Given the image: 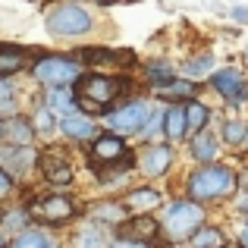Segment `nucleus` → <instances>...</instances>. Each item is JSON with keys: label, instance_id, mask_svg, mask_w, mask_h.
Returning a JSON list of instances; mask_svg holds the SVG:
<instances>
[{"label": "nucleus", "instance_id": "33", "mask_svg": "<svg viewBox=\"0 0 248 248\" xmlns=\"http://www.w3.org/2000/svg\"><path fill=\"white\" fill-rule=\"evenodd\" d=\"M110 248H145L141 242H132V239H120V242H113Z\"/></svg>", "mask_w": 248, "mask_h": 248}, {"label": "nucleus", "instance_id": "27", "mask_svg": "<svg viewBox=\"0 0 248 248\" xmlns=\"http://www.w3.org/2000/svg\"><path fill=\"white\" fill-rule=\"evenodd\" d=\"M245 132H248V126H245V123H239V120H230L223 126V139L230 141V145H239V141L245 139Z\"/></svg>", "mask_w": 248, "mask_h": 248}, {"label": "nucleus", "instance_id": "29", "mask_svg": "<svg viewBox=\"0 0 248 248\" xmlns=\"http://www.w3.org/2000/svg\"><path fill=\"white\" fill-rule=\"evenodd\" d=\"M35 126L41 129V132H50V129H54V113H50L47 107H41V110H38V116H35Z\"/></svg>", "mask_w": 248, "mask_h": 248}, {"label": "nucleus", "instance_id": "32", "mask_svg": "<svg viewBox=\"0 0 248 248\" xmlns=\"http://www.w3.org/2000/svg\"><path fill=\"white\" fill-rule=\"evenodd\" d=\"M10 188H13V173H10V170H3V173H0V192H10Z\"/></svg>", "mask_w": 248, "mask_h": 248}, {"label": "nucleus", "instance_id": "5", "mask_svg": "<svg viewBox=\"0 0 248 248\" xmlns=\"http://www.w3.org/2000/svg\"><path fill=\"white\" fill-rule=\"evenodd\" d=\"M120 91V79H110V76H88L79 85V104H85L88 110H101Z\"/></svg>", "mask_w": 248, "mask_h": 248}, {"label": "nucleus", "instance_id": "17", "mask_svg": "<svg viewBox=\"0 0 248 248\" xmlns=\"http://www.w3.org/2000/svg\"><path fill=\"white\" fill-rule=\"evenodd\" d=\"M60 129L69 135V139H76V141H85V139H91V132H94V126H91L85 116H76V113H69L66 120L60 123Z\"/></svg>", "mask_w": 248, "mask_h": 248}, {"label": "nucleus", "instance_id": "12", "mask_svg": "<svg viewBox=\"0 0 248 248\" xmlns=\"http://www.w3.org/2000/svg\"><path fill=\"white\" fill-rule=\"evenodd\" d=\"M0 132H3V141H6V145H29L31 135H35V126H31V123H25L22 116H3Z\"/></svg>", "mask_w": 248, "mask_h": 248}, {"label": "nucleus", "instance_id": "23", "mask_svg": "<svg viewBox=\"0 0 248 248\" xmlns=\"http://www.w3.org/2000/svg\"><path fill=\"white\" fill-rule=\"evenodd\" d=\"M47 107H60V110H66V113H73L76 101H73V94H69V85H57L54 91H47Z\"/></svg>", "mask_w": 248, "mask_h": 248}, {"label": "nucleus", "instance_id": "26", "mask_svg": "<svg viewBox=\"0 0 248 248\" xmlns=\"http://www.w3.org/2000/svg\"><path fill=\"white\" fill-rule=\"evenodd\" d=\"M164 97H192L195 94V82H170L160 88Z\"/></svg>", "mask_w": 248, "mask_h": 248}, {"label": "nucleus", "instance_id": "9", "mask_svg": "<svg viewBox=\"0 0 248 248\" xmlns=\"http://www.w3.org/2000/svg\"><path fill=\"white\" fill-rule=\"evenodd\" d=\"M214 88L232 104H239V101L248 97V85H245L239 69H220V73H214Z\"/></svg>", "mask_w": 248, "mask_h": 248}, {"label": "nucleus", "instance_id": "6", "mask_svg": "<svg viewBox=\"0 0 248 248\" xmlns=\"http://www.w3.org/2000/svg\"><path fill=\"white\" fill-rule=\"evenodd\" d=\"M148 120H151V107L141 104V101L126 104V107H120L116 113H107V126L113 129V132H126V135L141 132Z\"/></svg>", "mask_w": 248, "mask_h": 248}, {"label": "nucleus", "instance_id": "8", "mask_svg": "<svg viewBox=\"0 0 248 248\" xmlns=\"http://www.w3.org/2000/svg\"><path fill=\"white\" fill-rule=\"evenodd\" d=\"M76 211V204L69 198H63V195H50V198H38L35 204H31V214L41 220H50V223H60V220H69Z\"/></svg>", "mask_w": 248, "mask_h": 248}, {"label": "nucleus", "instance_id": "25", "mask_svg": "<svg viewBox=\"0 0 248 248\" xmlns=\"http://www.w3.org/2000/svg\"><path fill=\"white\" fill-rule=\"evenodd\" d=\"M148 82L157 85V88H164V85L173 82V69H170L167 63H154V66H148Z\"/></svg>", "mask_w": 248, "mask_h": 248}, {"label": "nucleus", "instance_id": "35", "mask_svg": "<svg viewBox=\"0 0 248 248\" xmlns=\"http://www.w3.org/2000/svg\"><path fill=\"white\" fill-rule=\"evenodd\" d=\"M242 245H248V230H245V232H242Z\"/></svg>", "mask_w": 248, "mask_h": 248}, {"label": "nucleus", "instance_id": "21", "mask_svg": "<svg viewBox=\"0 0 248 248\" xmlns=\"http://www.w3.org/2000/svg\"><path fill=\"white\" fill-rule=\"evenodd\" d=\"M126 204L129 207H141V211H151V207H160V192H154V188H135V192H129Z\"/></svg>", "mask_w": 248, "mask_h": 248}, {"label": "nucleus", "instance_id": "28", "mask_svg": "<svg viewBox=\"0 0 248 248\" xmlns=\"http://www.w3.org/2000/svg\"><path fill=\"white\" fill-rule=\"evenodd\" d=\"M76 248H107V242H104V232L97 230H85L79 239H76Z\"/></svg>", "mask_w": 248, "mask_h": 248}, {"label": "nucleus", "instance_id": "22", "mask_svg": "<svg viewBox=\"0 0 248 248\" xmlns=\"http://www.w3.org/2000/svg\"><path fill=\"white\" fill-rule=\"evenodd\" d=\"M192 154L198 160H214L217 157V141L211 139V132H195L192 139Z\"/></svg>", "mask_w": 248, "mask_h": 248}, {"label": "nucleus", "instance_id": "15", "mask_svg": "<svg viewBox=\"0 0 248 248\" xmlns=\"http://www.w3.org/2000/svg\"><path fill=\"white\" fill-rule=\"evenodd\" d=\"M10 248H57V242L41 230H22L16 239L10 242Z\"/></svg>", "mask_w": 248, "mask_h": 248}, {"label": "nucleus", "instance_id": "2", "mask_svg": "<svg viewBox=\"0 0 248 248\" xmlns=\"http://www.w3.org/2000/svg\"><path fill=\"white\" fill-rule=\"evenodd\" d=\"M201 217H204V211L195 204V198L192 201H176V204L167 207L164 226H167L170 239H186L201 226Z\"/></svg>", "mask_w": 248, "mask_h": 248}, {"label": "nucleus", "instance_id": "19", "mask_svg": "<svg viewBox=\"0 0 248 248\" xmlns=\"http://www.w3.org/2000/svg\"><path fill=\"white\" fill-rule=\"evenodd\" d=\"M188 242H192V248H223V232L214 226H201L188 236Z\"/></svg>", "mask_w": 248, "mask_h": 248}, {"label": "nucleus", "instance_id": "14", "mask_svg": "<svg viewBox=\"0 0 248 248\" xmlns=\"http://www.w3.org/2000/svg\"><path fill=\"white\" fill-rule=\"evenodd\" d=\"M186 132H188L186 107H170V110H167V116H164V135H167L170 141H179Z\"/></svg>", "mask_w": 248, "mask_h": 248}, {"label": "nucleus", "instance_id": "4", "mask_svg": "<svg viewBox=\"0 0 248 248\" xmlns=\"http://www.w3.org/2000/svg\"><path fill=\"white\" fill-rule=\"evenodd\" d=\"M47 29L54 35H85L91 31V16L76 3H60L57 10H50Z\"/></svg>", "mask_w": 248, "mask_h": 248}, {"label": "nucleus", "instance_id": "37", "mask_svg": "<svg viewBox=\"0 0 248 248\" xmlns=\"http://www.w3.org/2000/svg\"><path fill=\"white\" fill-rule=\"evenodd\" d=\"M97 3H101V6H107V3H110V0H97Z\"/></svg>", "mask_w": 248, "mask_h": 248}, {"label": "nucleus", "instance_id": "24", "mask_svg": "<svg viewBox=\"0 0 248 248\" xmlns=\"http://www.w3.org/2000/svg\"><path fill=\"white\" fill-rule=\"evenodd\" d=\"M186 116H188V132H201V126L207 123V107L198 101L186 104Z\"/></svg>", "mask_w": 248, "mask_h": 248}, {"label": "nucleus", "instance_id": "16", "mask_svg": "<svg viewBox=\"0 0 248 248\" xmlns=\"http://www.w3.org/2000/svg\"><path fill=\"white\" fill-rule=\"evenodd\" d=\"M25 220H29L25 207H10V211H6L3 226H0V232H3V248H10V236H13V232H22L25 230Z\"/></svg>", "mask_w": 248, "mask_h": 248}, {"label": "nucleus", "instance_id": "34", "mask_svg": "<svg viewBox=\"0 0 248 248\" xmlns=\"http://www.w3.org/2000/svg\"><path fill=\"white\" fill-rule=\"evenodd\" d=\"M232 16H236L239 22H248V10H245V6H236V10H232Z\"/></svg>", "mask_w": 248, "mask_h": 248}, {"label": "nucleus", "instance_id": "1", "mask_svg": "<svg viewBox=\"0 0 248 248\" xmlns=\"http://www.w3.org/2000/svg\"><path fill=\"white\" fill-rule=\"evenodd\" d=\"M239 186V176L230 167H201L188 176V195L195 201H207V198H226L232 195Z\"/></svg>", "mask_w": 248, "mask_h": 248}, {"label": "nucleus", "instance_id": "10", "mask_svg": "<svg viewBox=\"0 0 248 248\" xmlns=\"http://www.w3.org/2000/svg\"><path fill=\"white\" fill-rule=\"evenodd\" d=\"M170 164H173V148L170 145H148L139 157V167L145 176H160L167 173Z\"/></svg>", "mask_w": 248, "mask_h": 248}, {"label": "nucleus", "instance_id": "20", "mask_svg": "<svg viewBox=\"0 0 248 248\" xmlns=\"http://www.w3.org/2000/svg\"><path fill=\"white\" fill-rule=\"evenodd\" d=\"M44 176H47L50 182H57V186H66V182L73 179V170L66 164H60L57 154H47V157H44Z\"/></svg>", "mask_w": 248, "mask_h": 248}, {"label": "nucleus", "instance_id": "3", "mask_svg": "<svg viewBox=\"0 0 248 248\" xmlns=\"http://www.w3.org/2000/svg\"><path fill=\"white\" fill-rule=\"evenodd\" d=\"M82 76V63L79 60H66V57H41L35 63V79L44 82L47 88L57 85H73Z\"/></svg>", "mask_w": 248, "mask_h": 248}, {"label": "nucleus", "instance_id": "36", "mask_svg": "<svg viewBox=\"0 0 248 248\" xmlns=\"http://www.w3.org/2000/svg\"><path fill=\"white\" fill-rule=\"evenodd\" d=\"M239 182H242V186H248V173H245V176H242V179H239Z\"/></svg>", "mask_w": 248, "mask_h": 248}, {"label": "nucleus", "instance_id": "7", "mask_svg": "<svg viewBox=\"0 0 248 248\" xmlns=\"http://www.w3.org/2000/svg\"><path fill=\"white\" fill-rule=\"evenodd\" d=\"M91 157L101 164H132V151L126 148V141L120 135H101L91 145Z\"/></svg>", "mask_w": 248, "mask_h": 248}, {"label": "nucleus", "instance_id": "18", "mask_svg": "<svg viewBox=\"0 0 248 248\" xmlns=\"http://www.w3.org/2000/svg\"><path fill=\"white\" fill-rule=\"evenodd\" d=\"M25 66V50H19V47H0V76H6L10 79L16 69H22Z\"/></svg>", "mask_w": 248, "mask_h": 248}, {"label": "nucleus", "instance_id": "13", "mask_svg": "<svg viewBox=\"0 0 248 248\" xmlns=\"http://www.w3.org/2000/svg\"><path fill=\"white\" fill-rule=\"evenodd\" d=\"M123 236L126 239H154L157 236V220L151 214H141V217H132L123 223Z\"/></svg>", "mask_w": 248, "mask_h": 248}, {"label": "nucleus", "instance_id": "31", "mask_svg": "<svg viewBox=\"0 0 248 248\" xmlns=\"http://www.w3.org/2000/svg\"><path fill=\"white\" fill-rule=\"evenodd\" d=\"M211 63H214V60L204 54L201 60H192V63H188V73H207V69H211Z\"/></svg>", "mask_w": 248, "mask_h": 248}, {"label": "nucleus", "instance_id": "11", "mask_svg": "<svg viewBox=\"0 0 248 248\" xmlns=\"http://www.w3.org/2000/svg\"><path fill=\"white\" fill-rule=\"evenodd\" d=\"M35 157L38 154L31 151V148L25 145H3V151H0V164L3 170H10V173H29L31 167H35Z\"/></svg>", "mask_w": 248, "mask_h": 248}, {"label": "nucleus", "instance_id": "30", "mask_svg": "<svg viewBox=\"0 0 248 248\" xmlns=\"http://www.w3.org/2000/svg\"><path fill=\"white\" fill-rule=\"evenodd\" d=\"M94 214H97V217H107V220H120V217H123V207H116V204H101Z\"/></svg>", "mask_w": 248, "mask_h": 248}]
</instances>
